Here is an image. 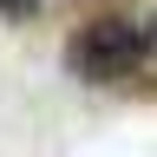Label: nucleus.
I'll list each match as a JSON object with an SVG mask.
<instances>
[{"label": "nucleus", "instance_id": "nucleus-2", "mask_svg": "<svg viewBox=\"0 0 157 157\" xmlns=\"http://www.w3.org/2000/svg\"><path fill=\"white\" fill-rule=\"evenodd\" d=\"M137 85H157V7H144V66H137Z\"/></svg>", "mask_w": 157, "mask_h": 157}, {"label": "nucleus", "instance_id": "nucleus-1", "mask_svg": "<svg viewBox=\"0 0 157 157\" xmlns=\"http://www.w3.org/2000/svg\"><path fill=\"white\" fill-rule=\"evenodd\" d=\"M137 66H144V13H92L78 20L66 39V72L78 85H131Z\"/></svg>", "mask_w": 157, "mask_h": 157}, {"label": "nucleus", "instance_id": "nucleus-3", "mask_svg": "<svg viewBox=\"0 0 157 157\" xmlns=\"http://www.w3.org/2000/svg\"><path fill=\"white\" fill-rule=\"evenodd\" d=\"M0 13H7V20H33V13H39V0H0Z\"/></svg>", "mask_w": 157, "mask_h": 157}]
</instances>
